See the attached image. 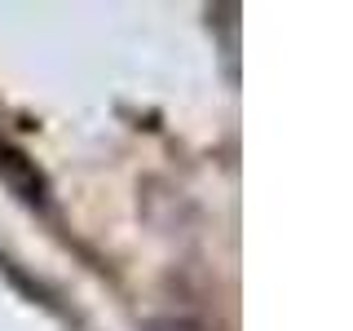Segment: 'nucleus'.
Returning <instances> with one entry per match:
<instances>
[{
  "mask_svg": "<svg viewBox=\"0 0 353 331\" xmlns=\"http://www.w3.org/2000/svg\"><path fill=\"white\" fill-rule=\"evenodd\" d=\"M0 177H5V185L14 194H22L27 203H44V177H40V168L22 150L9 146L5 137H0Z\"/></svg>",
  "mask_w": 353,
  "mask_h": 331,
  "instance_id": "f257e3e1",
  "label": "nucleus"
}]
</instances>
